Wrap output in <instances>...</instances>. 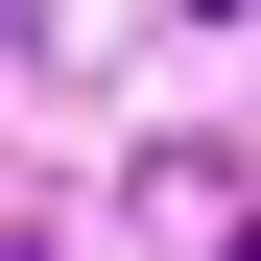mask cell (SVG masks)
I'll return each instance as SVG.
<instances>
[{"mask_svg":"<svg viewBox=\"0 0 261 261\" xmlns=\"http://www.w3.org/2000/svg\"><path fill=\"white\" fill-rule=\"evenodd\" d=\"M190 24H238V0H190Z\"/></svg>","mask_w":261,"mask_h":261,"instance_id":"1","label":"cell"},{"mask_svg":"<svg viewBox=\"0 0 261 261\" xmlns=\"http://www.w3.org/2000/svg\"><path fill=\"white\" fill-rule=\"evenodd\" d=\"M238 261H261V238H238Z\"/></svg>","mask_w":261,"mask_h":261,"instance_id":"2","label":"cell"}]
</instances>
